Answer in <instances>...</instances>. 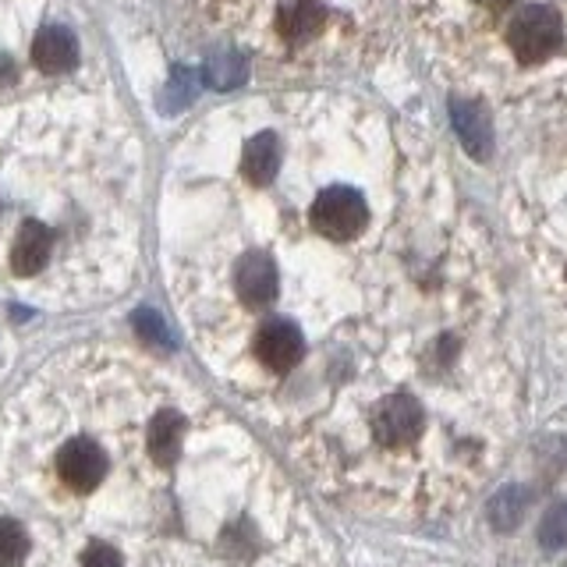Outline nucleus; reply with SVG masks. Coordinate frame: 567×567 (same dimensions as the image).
<instances>
[{
  "label": "nucleus",
  "mask_w": 567,
  "mask_h": 567,
  "mask_svg": "<svg viewBox=\"0 0 567 567\" xmlns=\"http://www.w3.org/2000/svg\"><path fill=\"white\" fill-rule=\"evenodd\" d=\"M461 103L567 135V0H398Z\"/></svg>",
  "instance_id": "f257e3e1"
},
{
  "label": "nucleus",
  "mask_w": 567,
  "mask_h": 567,
  "mask_svg": "<svg viewBox=\"0 0 567 567\" xmlns=\"http://www.w3.org/2000/svg\"><path fill=\"white\" fill-rule=\"evenodd\" d=\"M206 8L262 64L323 85L377 58L398 0H206Z\"/></svg>",
  "instance_id": "f03ea898"
},
{
  "label": "nucleus",
  "mask_w": 567,
  "mask_h": 567,
  "mask_svg": "<svg viewBox=\"0 0 567 567\" xmlns=\"http://www.w3.org/2000/svg\"><path fill=\"white\" fill-rule=\"evenodd\" d=\"M430 433V415H425V408L415 394H386L377 401V412H372V443H377L380 451H408L415 447V443L425 440Z\"/></svg>",
  "instance_id": "7ed1b4c3"
},
{
  "label": "nucleus",
  "mask_w": 567,
  "mask_h": 567,
  "mask_svg": "<svg viewBox=\"0 0 567 567\" xmlns=\"http://www.w3.org/2000/svg\"><path fill=\"white\" fill-rule=\"evenodd\" d=\"M230 288H235V298L245 309H252V312L274 309L277 298H280V274H277L274 256L266 252L262 245H248L245 252L235 259Z\"/></svg>",
  "instance_id": "20e7f679"
},
{
  "label": "nucleus",
  "mask_w": 567,
  "mask_h": 567,
  "mask_svg": "<svg viewBox=\"0 0 567 567\" xmlns=\"http://www.w3.org/2000/svg\"><path fill=\"white\" fill-rule=\"evenodd\" d=\"M306 348H309L306 330H301L298 323H291V319H284V316L262 319V323L256 327V337H252V351H256L259 365L277 372V377L301 365Z\"/></svg>",
  "instance_id": "39448f33"
},
{
  "label": "nucleus",
  "mask_w": 567,
  "mask_h": 567,
  "mask_svg": "<svg viewBox=\"0 0 567 567\" xmlns=\"http://www.w3.org/2000/svg\"><path fill=\"white\" fill-rule=\"evenodd\" d=\"M53 465H58L61 483L71 493H93L103 483V475H106V468H111V461H106V451L100 447L96 440L75 436V440H68L64 447L58 451V461H53Z\"/></svg>",
  "instance_id": "423d86ee"
},
{
  "label": "nucleus",
  "mask_w": 567,
  "mask_h": 567,
  "mask_svg": "<svg viewBox=\"0 0 567 567\" xmlns=\"http://www.w3.org/2000/svg\"><path fill=\"white\" fill-rule=\"evenodd\" d=\"M53 256V230L40 220H25L11 245V270L14 277H35Z\"/></svg>",
  "instance_id": "0eeeda50"
},
{
  "label": "nucleus",
  "mask_w": 567,
  "mask_h": 567,
  "mask_svg": "<svg viewBox=\"0 0 567 567\" xmlns=\"http://www.w3.org/2000/svg\"><path fill=\"white\" fill-rule=\"evenodd\" d=\"M182 440H185V415L182 412H156L146 425V451L153 457V465L171 468L177 454H182Z\"/></svg>",
  "instance_id": "6e6552de"
},
{
  "label": "nucleus",
  "mask_w": 567,
  "mask_h": 567,
  "mask_svg": "<svg viewBox=\"0 0 567 567\" xmlns=\"http://www.w3.org/2000/svg\"><path fill=\"white\" fill-rule=\"evenodd\" d=\"M32 61L40 64L47 75L71 71L79 64V40L68 29H43L32 40Z\"/></svg>",
  "instance_id": "1a4fd4ad"
},
{
  "label": "nucleus",
  "mask_w": 567,
  "mask_h": 567,
  "mask_svg": "<svg viewBox=\"0 0 567 567\" xmlns=\"http://www.w3.org/2000/svg\"><path fill=\"white\" fill-rule=\"evenodd\" d=\"M525 511H528V493L518 486H504L489 501V525L501 532H514L525 522Z\"/></svg>",
  "instance_id": "9d476101"
},
{
  "label": "nucleus",
  "mask_w": 567,
  "mask_h": 567,
  "mask_svg": "<svg viewBox=\"0 0 567 567\" xmlns=\"http://www.w3.org/2000/svg\"><path fill=\"white\" fill-rule=\"evenodd\" d=\"M29 557V536L14 518H0V567H22Z\"/></svg>",
  "instance_id": "9b49d317"
},
{
  "label": "nucleus",
  "mask_w": 567,
  "mask_h": 567,
  "mask_svg": "<svg viewBox=\"0 0 567 567\" xmlns=\"http://www.w3.org/2000/svg\"><path fill=\"white\" fill-rule=\"evenodd\" d=\"M539 543L546 554H557V549L567 546V501L554 504L539 522Z\"/></svg>",
  "instance_id": "f8f14e48"
},
{
  "label": "nucleus",
  "mask_w": 567,
  "mask_h": 567,
  "mask_svg": "<svg viewBox=\"0 0 567 567\" xmlns=\"http://www.w3.org/2000/svg\"><path fill=\"white\" fill-rule=\"evenodd\" d=\"M132 323H135L138 337H142V341H146L150 348H156V351H171V348H174V337H171L167 323H164V319H159L153 309H138V312L132 316Z\"/></svg>",
  "instance_id": "ddd939ff"
},
{
  "label": "nucleus",
  "mask_w": 567,
  "mask_h": 567,
  "mask_svg": "<svg viewBox=\"0 0 567 567\" xmlns=\"http://www.w3.org/2000/svg\"><path fill=\"white\" fill-rule=\"evenodd\" d=\"M82 567H124L121 564V554L114 546L106 543H89L85 554H82Z\"/></svg>",
  "instance_id": "4468645a"
}]
</instances>
